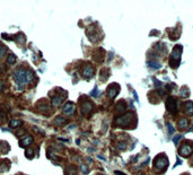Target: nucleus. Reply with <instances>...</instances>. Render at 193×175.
I'll return each mask as SVG.
<instances>
[{"instance_id":"obj_1","label":"nucleus","mask_w":193,"mask_h":175,"mask_svg":"<svg viewBox=\"0 0 193 175\" xmlns=\"http://www.w3.org/2000/svg\"><path fill=\"white\" fill-rule=\"evenodd\" d=\"M32 78H33V74H31L28 71H25V70H20V71H18V74L16 75V80L19 84H25V82L29 81Z\"/></svg>"},{"instance_id":"obj_2","label":"nucleus","mask_w":193,"mask_h":175,"mask_svg":"<svg viewBox=\"0 0 193 175\" xmlns=\"http://www.w3.org/2000/svg\"><path fill=\"white\" fill-rule=\"evenodd\" d=\"M193 152V148L191 147V146H189V145H183L182 146V148L180 149V154L182 156H188V155H190L191 153Z\"/></svg>"},{"instance_id":"obj_3","label":"nucleus","mask_w":193,"mask_h":175,"mask_svg":"<svg viewBox=\"0 0 193 175\" xmlns=\"http://www.w3.org/2000/svg\"><path fill=\"white\" fill-rule=\"evenodd\" d=\"M175 107H176V102L173 97H170L167 99V109L171 111V112H174L175 111Z\"/></svg>"},{"instance_id":"obj_4","label":"nucleus","mask_w":193,"mask_h":175,"mask_svg":"<svg viewBox=\"0 0 193 175\" xmlns=\"http://www.w3.org/2000/svg\"><path fill=\"white\" fill-rule=\"evenodd\" d=\"M63 110H64V112H66L67 114H71V113L74 112L75 107H74V105H72V104H67V105H64Z\"/></svg>"},{"instance_id":"obj_5","label":"nucleus","mask_w":193,"mask_h":175,"mask_svg":"<svg viewBox=\"0 0 193 175\" xmlns=\"http://www.w3.org/2000/svg\"><path fill=\"white\" fill-rule=\"evenodd\" d=\"M185 110H186L188 114H193V103L192 102H189V103L185 105Z\"/></svg>"},{"instance_id":"obj_6","label":"nucleus","mask_w":193,"mask_h":175,"mask_svg":"<svg viewBox=\"0 0 193 175\" xmlns=\"http://www.w3.org/2000/svg\"><path fill=\"white\" fill-rule=\"evenodd\" d=\"M84 75H85L86 77H92V75H93V68L87 67V68L85 69V71H84Z\"/></svg>"},{"instance_id":"obj_7","label":"nucleus","mask_w":193,"mask_h":175,"mask_svg":"<svg viewBox=\"0 0 193 175\" xmlns=\"http://www.w3.org/2000/svg\"><path fill=\"white\" fill-rule=\"evenodd\" d=\"M186 125H188V121L183 119V120H181V121H180V124H178V128H180V129H184V128H185Z\"/></svg>"},{"instance_id":"obj_8","label":"nucleus","mask_w":193,"mask_h":175,"mask_svg":"<svg viewBox=\"0 0 193 175\" xmlns=\"http://www.w3.org/2000/svg\"><path fill=\"white\" fill-rule=\"evenodd\" d=\"M31 142H32V138L28 137V138H25V140H21L20 145H21V146H25V145H28V143H31Z\"/></svg>"},{"instance_id":"obj_9","label":"nucleus","mask_w":193,"mask_h":175,"mask_svg":"<svg viewBox=\"0 0 193 175\" xmlns=\"http://www.w3.org/2000/svg\"><path fill=\"white\" fill-rule=\"evenodd\" d=\"M6 51H7V50H6V48H5L3 45H1V44H0V57H2V56L6 53Z\"/></svg>"},{"instance_id":"obj_10","label":"nucleus","mask_w":193,"mask_h":175,"mask_svg":"<svg viewBox=\"0 0 193 175\" xmlns=\"http://www.w3.org/2000/svg\"><path fill=\"white\" fill-rule=\"evenodd\" d=\"M116 93H117V89H113V88L110 89V96L111 97H114L116 95Z\"/></svg>"},{"instance_id":"obj_11","label":"nucleus","mask_w":193,"mask_h":175,"mask_svg":"<svg viewBox=\"0 0 193 175\" xmlns=\"http://www.w3.org/2000/svg\"><path fill=\"white\" fill-rule=\"evenodd\" d=\"M15 60H16V59H15L14 56H10V59H8V62H9V63H14Z\"/></svg>"},{"instance_id":"obj_12","label":"nucleus","mask_w":193,"mask_h":175,"mask_svg":"<svg viewBox=\"0 0 193 175\" xmlns=\"http://www.w3.org/2000/svg\"><path fill=\"white\" fill-rule=\"evenodd\" d=\"M149 66H154V68H159V63H155V62H149Z\"/></svg>"}]
</instances>
